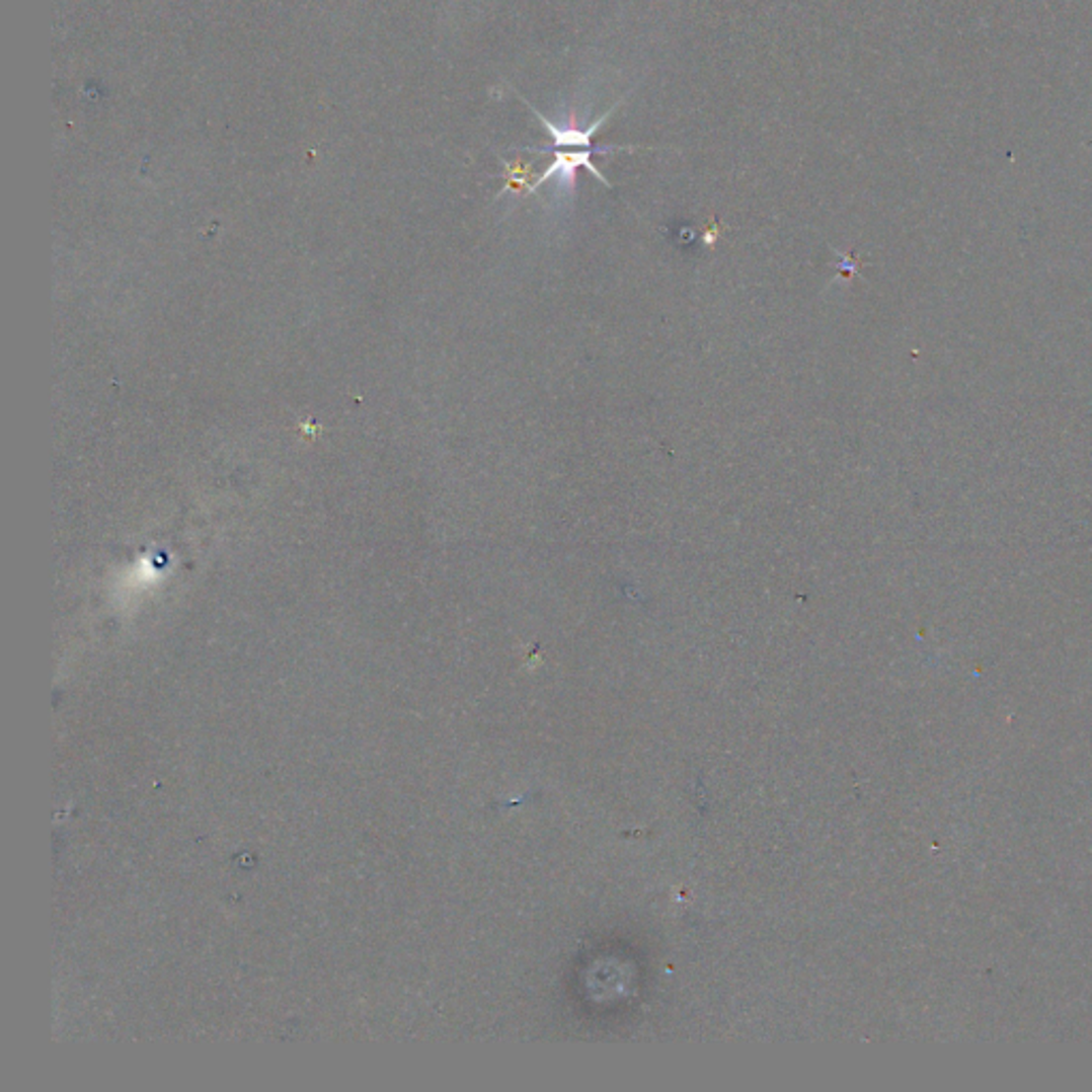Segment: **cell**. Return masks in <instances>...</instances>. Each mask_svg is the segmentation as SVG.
<instances>
[{"label": "cell", "instance_id": "cell-3", "mask_svg": "<svg viewBox=\"0 0 1092 1092\" xmlns=\"http://www.w3.org/2000/svg\"><path fill=\"white\" fill-rule=\"evenodd\" d=\"M532 165L523 163V160H515V163L505 165V188L501 192H517V194H534L536 192V179H532Z\"/></svg>", "mask_w": 1092, "mask_h": 1092}, {"label": "cell", "instance_id": "cell-2", "mask_svg": "<svg viewBox=\"0 0 1092 1092\" xmlns=\"http://www.w3.org/2000/svg\"><path fill=\"white\" fill-rule=\"evenodd\" d=\"M617 150L632 152V150H638V146H596L592 150H582V152H555L553 163L546 167V171L536 179V190H538V186L544 184L546 179H551V177H557L563 186L572 188L578 167L590 169L602 181V184H606L611 188L613 184L609 179H606V175H602L598 171V167L592 163V156L594 154H606V152H617Z\"/></svg>", "mask_w": 1092, "mask_h": 1092}, {"label": "cell", "instance_id": "cell-1", "mask_svg": "<svg viewBox=\"0 0 1092 1092\" xmlns=\"http://www.w3.org/2000/svg\"><path fill=\"white\" fill-rule=\"evenodd\" d=\"M519 96H521V94H519ZM521 100H523L525 105L530 107V111L540 120V125H542L546 131H549V137H551V144H549V146H542V148H525V150H528V152H553L555 148H588V150L596 148V146H592V139H594L596 133L602 129V125L609 123L611 115L621 107V103L625 100V96L619 98L617 103H615L609 111H604L598 120H594V123H592L588 129H576L574 125L559 127V125L553 123V120H549L544 113H540V111L530 103L528 98H523V96H521Z\"/></svg>", "mask_w": 1092, "mask_h": 1092}, {"label": "cell", "instance_id": "cell-4", "mask_svg": "<svg viewBox=\"0 0 1092 1092\" xmlns=\"http://www.w3.org/2000/svg\"><path fill=\"white\" fill-rule=\"evenodd\" d=\"M717 237H719V227L715 225L711 231H706V244H711V246H713Z\"/></svg>", "mask_w": 1092, "mask_h": 1092}]
</instances>
